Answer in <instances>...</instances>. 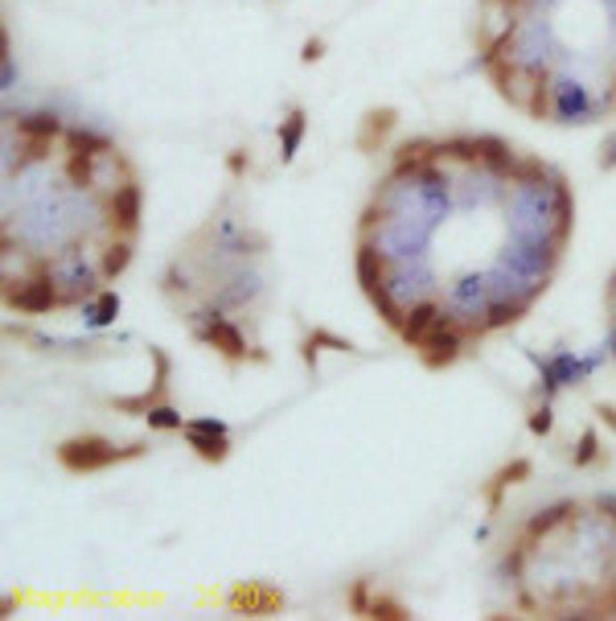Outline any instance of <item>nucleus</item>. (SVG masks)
<instances>
[{
    "label": "nucleus",
    "instance_id": "nucleus-1",
    "mask_svg": "<svg viewBox=\"0 0 616 621\" xmlns=\"http://www.w3.org/2000/svg\"><path fill=\"white\" fill-rule=\"evenodd\" d=\"M575 190L501 136H424L391 157L353 226L374 317L432 371L526 322L563 268Z\"/></svg>",
    "mask_w": 616,
    "mask_h": 621
},
{
    "label": "nucleus",
    "instance_id": "nucleus-5",
    "mask_svg": "<svg viewBox=\"0 0 616 621\" xmlns=\"http://www.w3.org/2000/svg\"><path fill=\"white\" fill-rule=\"evenodd\" d=\"M604 330H608V346H612V358H616V272L604 289Z\"/></svg>",
    "mask_w": 616,
    "mask_h": 621
},
{
    "label": "nucleus",
    "instance_id": "nucleus-3",
    "mask_svg": "<svg viewBox=\"0 0 616 621\" xmlns=\"http://www.w3.org/2000/svg\"><path fill=\"white\" fill-rule=\"evenodd\" d=\"M477 62L539 124L616 116V0H481Z\"/></svg>",
    "mask_w": 616,
    "mask_h": 621
},
{
    "label": "nucleus",
    "instance_id": "nucleus-2",
    "mask_svg": "<svg viewBox=\"0 0 616 621\" xmlns=\"http://www.w3.org/2000/svg\"><path fill=\"white\" fill-rule=\"evenodd\" d=\"M140 226L144 185L116 140L53 116H9L0 292L12 313L95 305L132 268Z\"/></svg>",
    "mask_w": 616,
    "mask_h": 621
},
{
    "label": "nucleus",
    "instance_id": "nucleus-4",
    "mask_svg": "<svg viewBox=\"0 0 616 621\" xmlns=\"http://www.w3.org/2000/svg\"><path fill=\"white\" fill-rule=\"evenodd\" d=\"M506 617L616 621V498L584 494L534 511L498 560Z\"/></svg>",
    "mask_w": 616,
    "mask_h": 621
}]
</instances>
